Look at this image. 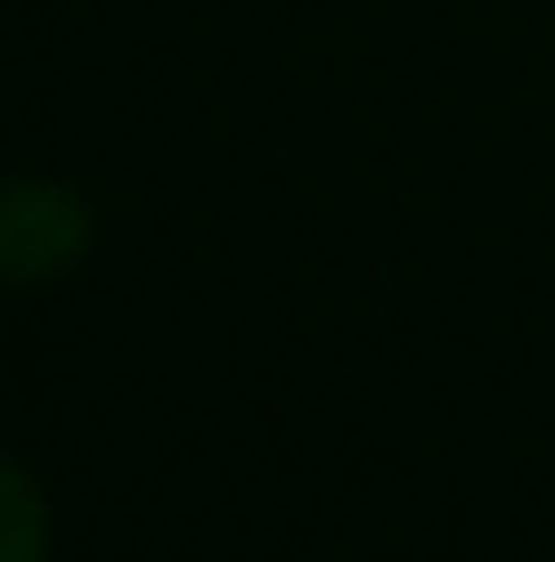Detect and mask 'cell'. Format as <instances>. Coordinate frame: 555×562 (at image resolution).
<instances>
[{
	"label": "cell",
	"mask_w": 555,
	"mask_h": 562,
	"mask_svg": "<svg viewBox=\"0 0 555 562\" xmlns=\"http://www.w3.org/2000/svg\"><path fill=\"white\" fill-rule=\"evenodd\" d=\"M82 254H90V212L74 188H57V180L0 188V278L42 285V278H66Z\"/></svg>",
	"instance_id": "cell-1"
},
{
	"label": "cell",
	"mask_w": 555,
	"mask_h": 562,
	"mask_svg": "<svg viewBox=\"0 0 555 562\" xmlns=\"http://www.w3.org/2000/svg\"><path fill=\"white\" fill-rule=\"evenodd\" d=\"M49 554V506L9 457H0V562H42Z\"/></svg>",
	"instance_id": "cell-2"
}]
</instances>
